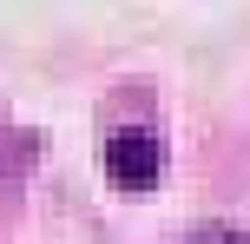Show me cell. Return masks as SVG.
I'll list each match as a JSON object with an SVG mask.
<instances>
[{"label": "cell", "mask_w": 250, "mask_h": 244, "mask_svg": "<svg viewBox=\"0 0 250 244\" xmlns=\"http://www.w3.org/2000/svg\"><path fill=\"white\" fill-rule=\"evenodd\" d=\"M105 178H112L119 192H151V185L165 178V145L151 139V132H119V139L105 145Z\"/></svg>", "instance_id": "cell-1"}, {"label": "cell", "mask_w": 250, "mask_h": 244, "mask_svg": "<svg viewBox=\"0 0 250 244\" xmlns=\"http://www.w3.org/2000/svg\"><path fill=\"white\" fill-rule=\"evenodd\" d=\"M191 244H244V231H237V224H198Z\"/></svg>", "instance_id": "cell-2"}]
</instances>
